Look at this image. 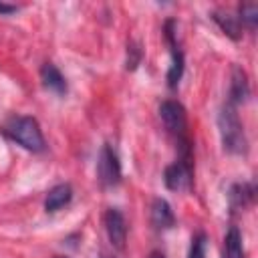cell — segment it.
<instances>
[{
    "label": "cell",
    "mask_w": 258,
    "mask_h": 258,
    "mask_svg": "<svg viewBox=\"0 0 258 258\" xmlns=\"http://www.w3.org/2000/svg\"><path fill=\"white\" fill-rule=\"evenodd\" d=\"M2 133L14 141L16 145H20L22 149L30 151V153H42L46 149V141L44 135L40 131V125L34 117L28 115H18V117H10L4 127Z\"/></svg>",
    "instance_id": "6da1fadb"
},
{
    "label": "cell",
    "mask_w": 258,
    "mask_h": 258,
    "mask_svg": "<svg viewBox=\"0 0 258 258\" xmlns=\"http://www.w3.org/2000/svg\"><path fill=\"white\" fill-rule=\"evenodd\" d=\"M218 129L222 147L226 153L232 155H246L248 153V139L244 133V125L236 113V107L230 103H224L218 113Z\"/></svg>",
    "instance_id": "7a4b0ae2"
},
{
    "label": "cell",
    "mask_w": 258,
    "mask_h": 258,
    "mask_svg": "<svg viewBox=\"0 0 258 258\" xmlns=\"http://www.w3.org/2000/svg\"><path fill=\"white\" fill-rule=\"evenodd\" d=\"M163 36H165V42L169 46V54H171V64L167 69V87L171 91L177 89L181 77H183V50L177 42V22L173 18H167L165 24H163Z\"/></svg>",
    "instance_id": "3957f363"
},
{
    "label": "cell",
    "mask_w": 258,
    "mask_h": 258,
    "mask_svg": "<svg viewBox=\"0 0 258 258\" xmlns=\"http://www.w3.org/2000/svg\"><path fill=\"white\" fill-rule=\"evenodd\" d=\"M121 161L111 143H105L97 157V179L101 187H115L121 183Z\"/></svg>",
    "instance_id": "277c9868"
},
{
    "label": "cell",
    "mask_w": 258,
    "mask_h": 258,
    "mask_svg": "<svg viewBox=\"0 0 258 258\" xmlns=\"http://www.w3.org/2000/svg\"><path fill=\"white\" fill-rule=\"evenodd\" d=\"M159 117L163 121V127L179 139H185V129H187V115H185V107L179 101L173 99H165L159 105Z\"/></svg>",
    "instance_id": "5b68a950"
},
{
    "label": "cell",
    "mask_w": 258,
    "mask_h": 258,
    "mask_svg": "<svg viewBox=\"0 0 258 258\" xmlns=\"http://www.w3.org/2000/svg\"><path fill=\"white\" fill-rule=\"evenodd\" d=\"M191 159H181L177 157V161L169 163L163 171V183L167 189L171 191H179V189H187L191 185Z\"/></svg>",
    "instance_id": "8992f818"
},
{
    "label": "cell",
    "mask_w": 258,
    "mask_h": 258,
    "mask_svg": "<svg viewBox=\"0 0 258 258\" xmlns=\"http://www.w3.org/2000/svg\"><path fill=\"white\" fill-rule=\"evenodd\" d=\"M103 222H105V232H107L111 246L117 250H123L125 240H127V222H125V216L121 214V210L109 208L103 216Z\"/></svg>",
    "instance_id": "52a82bcc"
},
{
    "label": "cell",
    "mask_w": 258,
    "mask_h": 258,
    "mask_svg": "<svg viewBox=\"0 0 258 258\" xmlns=\"http://www.w3.org/2000/svg\"><path fill=\"white\" fill-rule=\"evenodd\" d=\"M256 198V185L252 181H242V183H232L228 189V204L232 212L246 210Z\"/></svg>",
    "instance_id": "ba28073f"
},
{
    "label": "cell",
    "mask_w": 258,
    "mask_h": 258,
    "mask_svg": "<svg viewBox=\"0 0 258 258\" xmlns=\"http://www.w3.org/2000/svg\"><path fill=\"white\" fill-rule=\"evenodd\" d=\"M151 226L157 232H165V230H171L175 226V214H173L167 200L155 198L151 202Z\"/></svg>",
    "instance_id": "9c48e42d"
},
{
    "label": "cell",
    "mask_w": 258,
    "mask_h": 258,
    "mask_svg": "<svg viewBox=\"0 0 258 258\" xmlns=\"http://www.w3.org/2000/svg\"><path fill=\"white\" fill-rule=\"evenodd\" d=\"M250 97V85H248V75L242 67H234L232 69V81H230V97L228 103L230 105H242L246 103Z\"/></svg>",
    "instance_id": "30bf717a"
},
{
    "label": "cell",
    "mask_w": 258,
    "mask_h": 258,
    "mask_svg": "<svg viewBox=\"0 0 258 258\" xmlns=\"http://www.w3.org/2000/svg\"><path fill=\"white\" fill-rule=\"evenodd\" d=\"M40 81H42V87L58 97L67 95L69 91V85H67V79L62 77V73L52 64V62H44L40 67Z\"/></svg>",
    "instance_id": "8fae6325"
},
{
    "label": "cell",
    "mask_w": 258,
    "mask_h": 258,
    "mask_svg": "<svg viewBox=\"0 0 258 258\" xmlns=\"http://www.w3.org/2000/svg\"><path fill=\"white\" fill-rule=\"evenodd\" d=\"M71 200H73L71 183H56L54 187L48 189V194L44 198V212L46 214H54V212L62 210L64 206H69Z\"/></svg>",
    "instance_id": "7c38bea8"
},
{
    "label": "cell",
    "mask_w": 258,
    "mask_h": 258,
    "mask_svg": "<svg viewBox=\"0 0 258 258\" xmlns=\"http://www.w3.org/2000/svg\"><path fill=\"white\" fill-rule=\"evenodd\" d=\"M210 16L226 36H230L232 40H240L242 38V24H240V20L236 16H232L228 12H222V10H214Z\"/></svg>",
    "instance_id": "4fadbf2b"
},
{
    "label": "cell",
    "mask_w": 258,
    "mask_h": 258,
    "mask_svg": "<svg viewBox=\"0 0 258 258\" xmlns=\"http://www.w3.org/2000/svg\"><path fill=\"white\" fill-rule=\"evenodd\" d=\"M222 258H246L244 244H242V232L236 226H230V230L224 236Z\"/></svg>",
    "instance_id": "5bb4252c"
},
{
    "label": "cell",
    "mask_w": 258,
    "mask_h": 258,
    "mask_svg": "<svg viewBox=\"0 0 258 258\" xmlns=\"http://www.w3.org/2000/svg\"><path fill=\"white\" fill-rule=\"evenodd\" d=\"M240 24H246L250 30L256 28L258 24V4L256 2H242L238 4V16Z\"/></svg>",
    "instance_id": "9a60e30c"
},
{
    "label": "cell",
    "mask_w": 258,
    "mask_h": 258,
    "mask_svg": "<svg viewBox=\"0 0 258 258\" xmlns=\"http://www.w3.org/2000/svg\"><path fill=\"white\" fill-rule=\"evenodd\" d=\"M141 58H143V50L139 46L137 40H129L127 42V56H125V69L127 71H135L139 64H141Z\"/></svg>",
    "instance_id": "2e32d148"
},
{
    "label": "cell",
    "mask_w": 258,
    "mask_h": 258,
    "mask_svg": "<svg viewBox=\"0 0 258 258\" xmlns=\"http://www.w3.org/2000/svg\"><path fill=\"white\" fill-rule=\"evenodd\" d=\"M206 246H208V236L204 232H198L191 236V244H189V252L187 258H206Z\"/></svg>",
    "instance_id": "e0dca14e"
},
{
    "label": "cell",
    "mask_w": 258,
    "mask_h": 258,
    "mask_svg": "<svg viewBox=\"0 0 258 258\" xmlns=\"http://www.w3.org/2000/svg\"><path fill=\"white\" fill-rule=\"evenodd\" d=\"M18 10L16 4H6V2H0V14L2 16H8V14H14Z\"/></svg>",
    "instance_id": "ac0fdd59"
},
{
    "label": "cell",
    "mask_w": 258,
    "mask_h": 258,
    "mask_svg": "<svg viewBox=\"0 0 258 258\" xmlns=\"http://www.w3.org/2000/svg\"><path fill=\"white\" fill-rule=\"evenodd\" d=\"M149 258H165V254H163L161 250H153V252L149 254Z\"/></svg>",
    "instance_id": "d6986e66"
},
{
    "label": "cell",
    "mask_w": 258,
    "mask_h": 258,
    "mask_svg": "<svg viewBox=\"0 0 258 258\" xmlns=\"http://www.w3.org/2000/svg\"><path fill=\"white\" fill-rule=\"evenodd\" d=\"M52 258H69V256H52Z\"/></svg>",
    "instance_id": "ffe728a7"
}]
</instances>
